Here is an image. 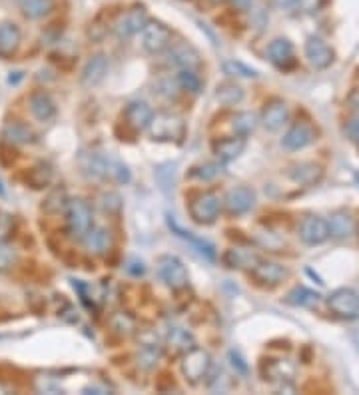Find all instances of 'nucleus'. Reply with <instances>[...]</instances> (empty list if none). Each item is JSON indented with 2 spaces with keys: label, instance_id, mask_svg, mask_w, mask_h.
Here are the masks:
<instances>
[{
  "label": "nucleus",
  "instance_id": "1a4fd4ad",
  "mask_svg": "<svg viewBox=\"0 0 359 395\" xmlns=\"http://www.w3.org/2000/svg\"><path fill=\"white\" fill-rule=\"evenodd\" d=\"M249 273L256 280V284L263 285V287H278V285L284 284L285 280L289 278V270L285 268L284 264L261 261V259L249 270Z\"/></svg>",
  "mask_w": 359,
  "mask_h": 395
},
{
  "label": "nucleus",
  "instance_id": "c03bdc74",
  "mask_svg": "<svg viewBox=\"0 0 359 395\" xmlns=\"http://www.w3.org/2000/svg\"><path fill=\"white\" fill-rule=\"evenodd\" d=\"M349 104H351V108H359V90L351 92V96H349Z\"/></svg>",
  "mask_w": 359,
  "mask_h": 395
},
{
  "label": "nucleus",
  "instance_id": "7ed1b4c3",
  "mask_svg": "<svg viewBox=\"0 0 359 395\" xmlns=\"http://www.w3.org/2000/svg\"><path fill=\"white\" fill-rule=\"evenodd\" d=\"M220 210H222V202L216 192H202L188 206L190 218L200 226H211L218 220Z\"/></svg>",
  "mask_w": 359,
  "mask_h": 395
},
{
  "label": "nucleus",
  "instance_id": "f8f14e48",
  "mask_svg": "<svg viewBox=\"0 0 359 395\" xmlns=\"http://www.w3.org/2000/svg\"><path fill=\"white\" fill-rule=\"evenodd\" d=\"M318 140V132L315 128L308 122L294 124L287 132H285L284 140H282V146L287 152H297V150H303L311 146L313 142Z\"/></svg>",
  "mask_w": 359,
  "mask_h": 395
},
{
  "label": "nucleus",
  "instance_id": "5701e85b",
  "mask_svg": "<svg viewBox=\"0 0 359 395\" xmlns=\"http://www.w3.org/2000/svg\"><path fill=\"white\" fill-rule=\"evenodd\" d=\"M20 40H22V32L16 22L11 20L0 22V56H13L20 46Z\"/></svg>",
  "mask_w": 359,
  "mask_h": 395
},
{
  "label": "nucleus",
  "instance_id": "dca6fc26",
  "mask_svg": "<svg viewBox=\"0 0 359 395\" xmlns=\"http://www.w3.org/2000/svg\"><path fill=\"white\" fill-rule=\"evenodd\" d=\"M126 124L134 130V132H144L148 130L150 122L154 118V110L150 108L148 102L144 100H136V102H130L126 106Z\"/></svg>",
  "mask_w": 359,
  "mask_h": 395
},
{
  "label": "nucleus",
  "instance_id": "f704fd0d",
  "mask_svg": "<svg viewBox=\"0 0 359 395\" xmlns=\"http://www.w3.org/2000/svg\"><path fill=\"white\" fill-rule=\"evenodd\" d=\"M158 359H160V347H154V344H146L138 356V363L144 370H152L158 363Z\"/></svg>",
  "mask_w": 359,
  "mask_h": 395
},
{
  "label": "nucleus",
  "instance_id": "4be33fe9",
  "mask_svg": "<svg viewBox=\"0 0 359 395\" xmlns=\"http://www.w3.org/2000/svg\"><path fill=\"white\" fill-rule=\"evenodd\" d=\"M260 261V256L249 247H232L226 252L223 264L232 270H252Z\"/></svg>",
  "mask_w": 359,
  "mask_h": 395
},
{
  "label": "nucleus",
  "instance_id": "2f4dec72",
  "mask_svg": "<svg viewBox=\"0 0 359 395\" xmlns=\"http://www.w3.org/2000/svg\"><path fill=\"white\" fill-rule=\"evenodd\" d=\"M18 4H20L22 14L30 20L44 18L54 8V0H18Z\"/></svg>",
  "mask_w": 359,
  "mask_h": 395
},
{
  "label": "nucleus",
  "instance_id": "79ce46f5",
  "mask_svg": "<svg viewBox=\"0 0 359 395\" xmlns=\"http://www.w3.org/2000/svg\"><path fill=\"white\" fill-rule=\"evenodd\" d=\"M344 132L351 142H359V116H353V118L347 120L346 126H344Z\"/></svg>",
  "mask_w": 359,
  "mask_h": 395
},
{
  "label": "nucleus",
  "instance_id": "423d86ee",
  "mask_svg": "<svg viewBox=\"0 0 359 395\" xmlns=\"http://www.w3.org/2000/svg\"><path fill=\"white\" fill-rule=\"evenodd\" d=\"M158 276L162 278V282L172 290H184L190 282V273L184 261L176 256H162L158 259Z\"/></svg>",
  "mask_w": 359,
  "mask_h": 395
},
{
  "label": "nucleus",
  "instance_id": "20e7f679",
  "mask_svg": "<svg viewBox=\"0 0 359 395\" xmlns=\"http://www.w3.org/2000/svg\"><path fill=\"white\" fill-rule=\"evenodd\" d=\"M210 370L211 358L206 349L194 346L192 349H188L186 354H184V359H182V373H184L188 383L198 385V383H202L208 377Z\"/></svg>",
  "mask_w": 359,
  "mask_h": 395
},
{
  "label": "nucleus",
  "instance_id": "0eeeda50",
  "mask_svg": "<svg viewBox=\"0 0 359 395\" xmlns=\"http://www.w3.org/2000/svg\"><path fill=\"white\" fill-rule=\"evenodd\" d=\"M90 228H92L90 204L82 198L70 200L68 202V230H70V234L78 240H84V235L90 232Z\"/></svg>",
  "mask_w": 359,
  "mask_h": 395
},
{
  "label": "nucleus",
  "instance_id": "a19ab883",
  "mask_svg": "<svg viewBox=\"0 0 359 395\" xmlns=\"http://www.w3.org/2000/svg\"><path fill=\"white\" fill-rule=\"evenodd\" d=\"M100 200H102V208L108 214H116L122 208V198L118 196L116 192H106V194H102Z\"/></svg>",
  "mask_w": 359,
  "mask_h": 395
},
{
  "label": "nucleus",
  "instance_id": "aec40b11",
  "mask_svg": "<svg viewBox=\"0 0 359 395\" xmlns=\"http://www.w3.org/2000/svg\"><path fill=\"white\" fill-rule=\"evenodd\" d=\"M170 60L182 70H198L202 64L198 50L188 42H178L174 46L170 44Z\"/></svg>",
  "mask_w": 359,
  "mask_h": 395
},
{
  "label": "nucleus",
  "instance_id": "393cba45",
  "mask_svg": "<svg viewBox=\"0 0 359 395\" xmlns=\"http://www.w3.org/2000/svg\"><path fill=\"white\" fill-rule=\"evenodd\" d=\"M84 246L90 254H94V256H104L112 246V235L110 232L106 230V228H100V226H92L90 228V232L84 235Z\"/></svg>",
  "mask_w": 359,
  "mask_h": 395
},
{
  "label": "nucleus",
  "instance_id": "f3484780",
  "mask_svg": "<svg viewBox=\"0 0 359 395\" xmlns=\"http://www.w3.org/2000/svg\"><path fill=\"white\" fill-rule=\"evenodd\" d=\"M106 75H108V56L100 52V54L90 56V60L86 62V66L82 68L80 82H82V86L86 88L98 86L100 82L106 78Z\"/></svg>",
  "mask_w": 359,
  "mask_h": 395
},
{
  "label": "nucleus",
  "instance_id": "9b49d317",
  "mask_svg": "<svg viewBox=\"0 0 359 395\" xmlns=\"http://www.w3.org/2000/svg\"><path fill=\"white\" fill-rule=\"evenodd\" d=\"M306 58L315 70H325L335 62V52L323 38L310 37L306 42Z\"/></svg>",
  "mask_w": 359,
  "mask_h": 395
},
{
  "label": "nucleus",
  "instance_id": "4c0bfd02",
  "mask_svg": "<svg viewBox=\"0 0 359 395\" xmlns=\"http://www.w3.org/2000/svg\"><path fill=\"white\" fill-rule=\"evenodd\" d=\"M178 84L184 88V90L194 92V94H198L200 90H202V80L196 75V70H182V75L178 76Z\"/></svg>",
  "mask_w": 359,
  "mask_h": 395
},
{
  "label": "nucleus",
  "instance_id": "4468645a",
  "mask_svg": "<svg viewBox=\"0 0 359 395\" xmlns=\"http://www.w3.org/2000/svg\"><path fill=\"white\" fill-rule=\"evenodd\" d=\"M148 22V14L144 8H132L124 13L114 26V32L118 38H132L138 32H142L144 25Z\"/></svg>",
  "mask_w": 359,
  "mask_h": 395
},
{
  "label": "nucleus",
  "instance_id": "bb28decb",
  "mask_svg": "<svg viewBox=\"0 0 359 395\" xmlns=\"http://www.w3.org/2000/svg\"><path fill=\"white\" fill-rule=\"evenodd\" d=\"M168 224H170V228H172V232L176 235H180L182 240H186V242H190V246L194 247L198 254H202L206 259H210V261H214L216 259V247L211 246L210 242H206V240H202V238H196V235L192 234V232H186V230H182L180 226L176 222H172V220H168Z\"/></svg>",
  "mask_w": 359,
  "mask_h": 395
},
{
  "label": "nucleus",
  "instance_id": "a878e982",
  "mask_svg": "<svg viewBox=\"0 0 359 395\" xmlns=\"http://www.w3.org/2000/svg\"><path fill=\"white\" fill-rule=\"evenodd\" d=\"M327 226H329V238H335V240H346L355 230V222L351 214L346 210L334 212L332 220H327Z\"/></svg>",
  "mask_w": 359,
  "mask_h": 395
},
{
  "label": "nucleus",
  "instance_id": "a211bd4d",
  "mask_svg": "<svg viewBox=\"0 0 359 395\" xmlns=\"http://www.w3.org/2000/svg\"><path fill=\"white\" fill-rule=\"evenodd\" d=\"M289 120V108L284 100H272L266 104V108L261 112L260 122L270 130V132H278L280 128H284V124Z\"/></svg>",
  "mask_w": 359,
  "mask_h": 395
},
{
  "label": "nucleus",
  "instance_id": "39448f33",
  "mask_svg": "<svg viewBox=\"0 0 359 395\" xmlns=\"http://www.w3.org/2000/svg\"><path fill=\"white\" fill-rule=\"evenodd\" d=\"M327 308L339 320H358L359 296L351 287H337L327 297Z\"/></svg>",
  "mask_w": 359,
  "mask_h": 395
},
{
  "label": "nucleus",
  "instance_id": "cd10ccee",
  "mask_svg": "<svg viewBox=\"0 0 359 395\" xmlns=\"http://www.w3.org/2000/svg\"><path fill=\"white\" fill-rule=\"evenodd\" d=\"M52 178H54V170H52L48 162H38L37 166H32L26 174V182L34 190L46 188L52 182Z\"/></svg>",
  "mask_w": 359,
  "mask_h": 395
},
{
  "label": "nucleus",
  "instance_id": "a18cd8bd",
  "mask_svg": "<svg viewBox=\"0 0 359 395\" xmlns=\"http://www.w3.org/2000/svg\"><path fill=\"white\" fill-rule=\"evenodd\" d=\"M0 194H4V188H2V182H0Z\"/></svg>",
  "mask_w": 359,
  "mask_h": 395
},
{
  "label": "nucleus",
  "instance_id": "f03ea898",
  "mask_svg": "<svg viewBox=\"0 0 359 395\" xmlns=\"http://www.w3.org/2000/svg\"><path fill=\"white\" fill-rule=\"evenodd\" d=\"M148 132L152 140H158V142H180L186 134V124L178 114L158 112L154 114L150 122Z\"/></svg>",
  "mask_w": 359,
  "mask_h": 395
},
{
  "label": "nucleus",
  "instance_id": "72a5a7b5",
  "mask_svg": "<svg viewBox=\"0 0 359 395\" xmlns=\"http://www.w3.org/2000/svg\"><path fill=\"white\" fill-rule=\"evenodd\" d=\"M216 100L223 106H235V104H240L244 100V90L237 84L226 82V84H220L218 90H216Z\"/></svg>",
  "mask_w": 359,
  "mask_h": 395
},
{
  "label": "nucleus",
  "instance_id": "ea45409f",
  "mask_svg": "<svg viewBox=\"0 0 359 395\" xmlns=\"http://www.w3.org/2000/svg\"><path fill=\"white\" fill-rule=\"evenodd\" d=\"M110 323H112V330H116L120 335H130L132 334V330H134V321L130 320L128 316H124V313L114 316Z\"/></svg>",
  "mask_w": 359,
  "mask_h": 395
},
{
  "label": "nucleus",
  "instance_id": "b1692460",
  "mask_svg": "<svg viewBox=\"0 0 359 395\" xmlns=\"http://www.w3.org/2000/svg\"><path fill=\"white\" fill-rule=\"evenodd\" d=\"M214 154L222 162L235 160L244 150H246V138L244 136H232V138H220L214 142Z\"/></svg>",
  "mask_w": 359,
  "mask_h": 395
},
{
  "label": "nucleus",
  "instance_id": "6e6552de",
  "mask_svg": "<svg viewBox=\"0 0 359 395\" xmlns=\"http://www.w3.org/2000/svg\"><path fill=\"white\" fill-rule=\"evenodd\" d=\"M172 44V30L162 22L148 20L142 28V46L150 54H162Z\"/></svg>",
  "mask_w": 359,
  "mask_h": 395
},
{
  "label": "nucleus",
  "instance_id": "7c9ffc66",
  "mask_svg": "<svg viewBox=\"0 0 359 395\" xmlns=\"http://www.w3.org/2000/svg\"><path fill=\"white\" fill-rule=\"evenodd\" d=\"M4 138L13 144H32L37 142V134L22 122H8L4 126Z\"/></svg>",
  "mask_w": 359,
  "mask_h": 395
},
{
  "label": "nucleus",
  "instance_id": "412c9836",
  "mask_svg": "<svg viewBox=\"0 0 359 395\" xmlns=\"http://www.w3.org/2000/svg\"><path fill=\"white\" fill-rule=\"evenodd\" d=\"M289 178L301 186H315L318 182H322L323 178V168L315 162H301L289 168Z\"/></svg>",
  "mask_w": 359,
  "mask_h": 395
},
{
  "label": "nucleus",
  "instance_id": "58836bf2",
  "mask_svg": "<svg viewBox=\"0 0 359 395\" xmlns=\"http://www.w3.org/2000/svg\"><path fill=\"white\" fill-rule=\"evenodd\" d=\"M222 174V166L216 164V162H208V164H202L198 168L192 170V176L194 178H200V180H214Z\"/></svg>",
  "mask_w": 359,
  "mask_h": 395
},
{
  "label": "nucleus",
  "instance_id": "473e14b6",
  "mask_svg": "<svg viewBox=\"0 0 359 395\" xmlns=\"http://www.w3.org/2000/svg\"><path fill=\"white\" fill-rule=\"evenodd\" d=\"M285 302L292 306H297V308H313L320 304V294L311 292L308 287H296L287 294Z\"/></svg>",
  "mask_w": 359,
  "mask_h": 395
},
{
  "label": "nucleus",
  "instance_id": "f257e3e1",
  "mask_svg": "<svg viewBox=\"0 0 359 395\" xmlns=\"http://www.w3.org/2000/svg\"><path fill=\"white\" fill-rule=\"evenodd\" d=\"M80 166L82 170L96 180H104V182H112V184H128L132 180V174L128 170V166L122 164L114 156H106V154H82L80 158Z\"/></svg>",
  "mask_w": 359,
  "mask_h": 395
},
{
  "label": "nucleus",
  "instance_id": "6ab92c4d",
  "mask_svg": "<svg viewBox=\"0 0 359 395\" xmlns=\"http://www.w3.org/2000/svg\"><path fill=\"white\" fill-rule=\"evenodd\" d=\"M28 108L38 122H50L56 116V104H54V100L48 92H44V90H38V92L30 94Z\"/></svg>",
  "mask_w": 359,
  "mask_h": 395
},
{
  "label": "nucleus",
  "instance_id": "c85d7f7f",
  "mask_svg": "<svg viewBox=\"0 0 359 395\" xmlns=\"http://www.w3.org/2000/svg\"><path fill=\"white\" fill-rule=\"evenodd\" d=\"M168 347H172L174 351H180V354H186L188 349L194 347V335L188 332L186 328H180V325H174L168 330Z\"/></svg>",
  "mask_w": 359,
  "mask_h": 395
},
{
  "label": "nucleus",
  "instance_id": "e433bc0d",
  "mask_svg": "<svg viewBox=\"0 0 359 395\" xmlns=\"http://www.w3.org/2000/svg\"><path fill=\"white\" fill-rule=\"evenodd\" d=\"M223 70H226V75H230V76H242V78H258V72H256V70H252V68H248L246 64H242V62H237V60H226V62H223Z\"/></svg>",
  "mask_w": 359,
  "mask_h": 395
},
{
  "label": "nucleus",
  "instance_id": "c756f323",
  "mask_svg": "<svg viewBox=\"0 0 359 395\" xmlns=\"http://www.w3.org/2000/svg\"><path fill=\"white\" fill-rule=\"evenodd\" d=\"M258 124H260L258 114H254V112H248V110L237 112L234 118H232V130L235 132V136L246 138L256 132Z\"/></svg>",
  "mask_w": 359,
  "mask_h": 395
},
{
  "label": "nucleus",
  "instance_id": "c9c22d12",
  "mask_svg": "<svg viewBox=\"0 0 359 395\" xmlns=\"http://www.w3.org/2000/svg\"><path fill=\"white\" fill-rule=\"evenodd\" d=\"M16 259H18L16 250L11 244H6V242H0V273L8 272L16 264Z\"/></svg>",
  "mask_w": 359,
  "mask_h": 395
},
{
  "label": "nucleus",
  "instance_id": "9d476101",
  "mask_svg": "<svg viewBox=\"0 0 359 395\" xmlns=\"http://www.w3.org/2000/svg\"><path fill=\"white\" fill-rule=\"evenodd\" d=\"M297 232H299V240L306 246H322L323 242L329 240V226L322 216H306L299 222Z\"/></svg>",
  "mask_w": 359,
  "mask_h": 395
},
{
  "label": "nucleus",
  "instance_id": "ddd939ff",
  "mask_svg": "<svg viewBox=\"0 0 359 395\" xmlns=\"http://www.w3.org/2000/svg\"><path fill=\"white\" fill-rule=\"evenodd\" d=\"M256 192L249 186H235L228 192L226 196V210L232 216H242L248 214L254 206H256Z\"/></svg>",
  "mask_w": 359,
  "mask_h": 395
},
{
  "label": "nucleus",
  "instance_id": "37998d69",
  "mask_svg": "<svg viewBox=\"0 0 359 395\" xmlns=\"http://www.w3.org/2000/svg\"><path fill=\"white\" fill-rule=\"evenodd\" d=\"M11 226H13V218L6 216V214H0V235L8 234Z\"/></svg>",
  "mask_w": 359,
  "mask_h": 395
},
{
  "label": "nucleus",
  "instance_id": "2eb2a0df",
  "mask_svg": "<svg viewBox=\"0 0 359 395\" xmlns=\"http://www.w3.org/2000/svg\"><path fill=\"white\" fill-rule=\"evenodd\" d=\"M268 58L275 68L280 70H289L296 64L294 56V44L287 38H275L268 46Z\"/></svg>",
  "mask_w": 359,
  "mask_h": 395
},
{
  "label": "nucleus",
  "instance_id": "49530a36",
  "mask_svg": "<svg viewBox=\"0 0 359 395\" xmlns=\"http://www.w3.org/2000/svg\"><path fill=\"white\" fill-rule=\"evenodd\" d=\"M355 182H358V184H359V172H355Z\"/></svg>",
  "mask_w": 359,
  "mask_h": 395
}]
</instances>
